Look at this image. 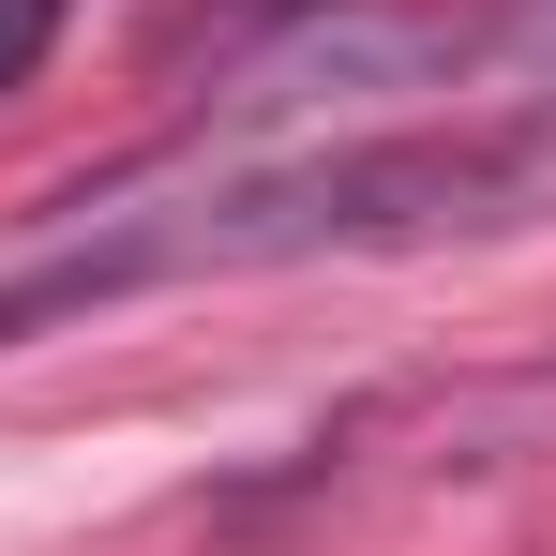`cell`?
Segmentation results:
<instances>
[{
    "label": "cell",
    "mask_w": 556,
    "mask_h": 556,
    "mask_svg": "<svg viewBox=\"0 0 556 556\" xmlns=\"http://www.w3.org/2000/svg\"><path fill=\"white\" fill-rule=\"evenodd\" d=\"M556 166V121H452V136H346V151H286L241 181H195L166 211H105L61 256L0 286V346H30L46 316H91L136 286H195V271H301V256H391V241H437L481 226Z\"/></svg>",
    "instance_id": "6da1fadb"
},
{
    "label": "cell",
    "mask_w": 556,
    "mask_h": 556,
    "mask_svg": "<svg viewBox=\"0 0 556 556\" xmlns=\"http://www.w3.org/2000/svg\"><path fill=\"white\" fill-rule=\"evenodd\" d=\"M61 15H76V0H0V91H30V76H46Z\"/></svg>",
    "instance_id": "7a4b0ae2"
}]
</instances>
